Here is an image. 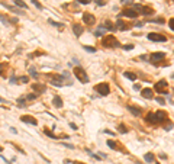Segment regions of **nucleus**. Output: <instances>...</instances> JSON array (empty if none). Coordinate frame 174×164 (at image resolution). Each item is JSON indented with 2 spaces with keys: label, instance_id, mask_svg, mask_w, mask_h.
Wrapping results in <instances>:
<instances>
[{
  "label": "nucleus",
  "instance_id": "412c9836",
  "mask_svg": "<svg viewBox=\"0 0 174 164\" xmlns=\"http://www.w3.org/2000/svg\"><path fill=\"white\" fill-rule=\"evenodd\" d=\"M48 23H49V25H52V26H55V28H63L64 26V23L55 22V20H52V19H48Z\"/></svg>",
  "mask_w": 174,
  "mask_h": 164
},
{
  "label": "nucleus",
  "instance_id": "f704fd0d",
  "mask_svg": "<svg viewBox=\"0 0 174 164\" xmlns=\"http://www.w3.org/2000/svg\"><path fill=\"white\" fill-rule=\"evenodd\" d=\"M77 2H80L81 5H89V3L91 2V0H77Z\"/></svg>",
  "mask_w": 174,
  "mask_h": 164
},
{
  "label": "nucleus",
  "instance_id": "7ed1b4c3",
  "mask_svg": "<svg viewBox=\"0 0 174 164\" xmlns=\"http://www.w3.org/2000/svg\"><path fill=\"white\" fill-rule=\"evenodd\" d=\"M154 89L157 90V93H161V94H165V96H168V83L165 81V80H161L158 83H155L154 86Z\"/></svg>",
  "mask_w": 174,
  "mask_h": 164
},
{
  "label": "nucleus",
  "instance_id": "9d476101",
  "mask_svg": "<svg viewBox=\"0 0 174 164\" xmlns=\"http://www.w3.org/2000/svg\"><path fill=\"white\" fill-rule=\"evenodd\" d=\"M83 20H84V23H87V25H94L96 18H94L91 13H84L83 15Z\"/></svg>",
  "mask_w": 174,
  "mask_h": 164
},
{
  "label": "nucleus",
  "instance_id": "0eeeda50",
  "mask_svg": "<svg viewBox=\"0 0 174 164\" xmlns=\"http://www.w3.org/2000/svg\"><path fill=\"white\" fill-rule=\"evenodd\" d=\"M122 16H126V18H131V19H135L136 16H138V12L135 9H125L123 12H122Z\"/></svg>",
  "mask_w": 174,
  "mask_h": 164
},
{
  "label": "nucleus",
  "instance_id": "4be33fe9",
  "mask_svg": "<svg viewBox=\"0 0 174 164\" xmlns=\"http://www.w3.org/2000/svg\"><path fill=\"white\" fill-rule=\"evenodd\" d=\"M105 32H106L105 26H100V28L97 29V31L94 32V35H96V36H103V34H105Z\"/></svg>",
  "mask_w": 174,
  "mask_h": 164
},
{
  "label": "nucleus",
  "instance_id": "58836bf2",
  "mask_svg": "<svg viewBox=\"0 0 174 164\" xmlns=\"http://www.w3.org/2000/svg\"><path fill=\"white\" fill-rule=\"evenodd\" d=\"M29 71H31V75H32V77H35V79H36V77H38V74H36V73H35V70H33V68H31V70H29Z\"/></svg>",
  "mask_w": 174,
  "mask_h": 164
},
{
  "label": "nucleus",
  "instance_id": "e433bc0d",
  "mask_svg": "<svg viewBox=\"0 0 174 164\" xmlns=\"http://www.w3.org/2000/svg\"><path fill=\"white\" fill-rule=\"evenodd\" d=\"M157 102L160 103V105H164V103H165V100H164L163 97H157Z\"/></svg>",
  "mask_w": 174,
  "mask_h": 164
},
{
  "label": "nucleus",
  "instance_id": "c9c22d12",
  "mask_svg": "<svg viewBox=\"0 0 174 164\" xmlns=\"http://www.w3.org/2000/svg\"><path fill=\"white\" fill-rule=\"evenodd\" d=\"M171 128H173V124H171V122H170L168 125H165V126H164V129H165V131H170Z\"/></svg>",
  "mask_w": 174,
  "mask_h": 164
},
{
  "label": "nucleus",
  "instance_id": "c756f323",
  "mask_svg": "<svg viewBox=\"0 0 174 164\" xmlns=\"http://www.w3.org/2000/svg\"><path fill=\"white\" fill-rule=\"evenodd\" d=\"M122 48L125 49V51H131V49H134V45H131V44H128V45H123Z\"/></svg>",
  "mask_w": 174,
  "mask_h": 164
},
{
  "label": "nucleus",
  "instance_id": "6ab92c4d",
  "mask_svg": "<svg viewBox=\"0 0 174 164\" xmlns=\"http://www.w3.org/2000/svg\"><path fill=\"white\" fill-rule=\"evenodd\" d=\"M13 3L16 6H19V7H22V9H28V5L25 2H22V0H13Z\"/></svg>",
  "mask_w": 174,
  "mask_h": 164
},
{
  "label": "nucleus",
  "instance_id": "cd10ccee",
  "mask_svg": "<svg viewBox=\"0 0 174 164\" xmlns=\"http://www.w3.org/2000/svg\"><path fill=\"white\" fill-rule=\"evenodd\" d=\"M83 48H84L86 51H89V52H96V48H93V47H87V45H84Z\"/></svg>",
  "mask_w": 174,
  "mask_h": 164
},
{
  "label": "nucleus",
  "instance_id": "f8f14e48",
  "mask_svg": "<svg viewBox=\"0 0 174 164\" xmlns=\"http://www.w3.org/2000/svg\"><path fill=\"white\" fill-rule=\"evenodd\" d=\"M116 29H121V31H126V29H129V23L123 22V20H118L116 22Z\"/></svg>",
  "mask_w": 174,
  "mask_h": 164
},
{
  "label": "nucleus",
  "instance_id": "423d86ee",
  "mask_svg": "<svg viewBox=\"0 0 174 164\" xmlns=\"http://www.w3.org/2000/svg\"><path fill=\"white\" fill-rule=\"evenodd\" d=\"M148 39H149V41H154V42H165V41H167V36L161 35V34L151 32V34H148Z\"/></svg>",
  "mask_w": 174,
  "mask_h": 164
},
{
  "label": "nucleus",
  "instance_id": "b1692460",
  "mask_svg": "<svg viewBox=\"0 0 174 164\" xmlns=\"http://www.w3.org/2000/svg\"><path fill=\"white\" fill-rule=\"evenodd\" d=\"M106 144H107V147H110L112 150H118V145H116L115 141H107Z\"/></svg>",
  "mask_w": 174,
  "mask_h": 164
},
{
  "label": "nucleus",
  "instance_id": "a19ab883",
  "mask_svg": "<svg viewBox=\"0 0 174 164\" xmlns=\"http://www.w3.org/2000/svg\"><path fill=\"white\" fill-rule=\"evenodd\" d=\"M63 145H65L67 148H74V145H71V144H63Z\"/></svg>",
  "mask_w": 174,
  "mask_h": 164
},
{
  "label": "nucleus",
  "instance_id": "dca6fc26",
  "mask_svg": "<svg viewBox=\"0 0 174 164\" xmlns=\"http://www.w3.org/2000/svg\"><path fill=\"white\" fill-rule=\"evenodd\" d=\"M128 109H129L132 113H134L135 116H141V113H142V109H139V107H135V106H128Z\"/></svg>",
  "mask_w": 174,
  "mask_h": 164
},
{
  "label": "nucleus",
  "instance_id": "6e6552de",
  "mask_svg": "<svg viewBox=\"0 0 174 164\" xmlns=\"http://www.w3.org/2000/svg\"><path fill=\"white\" fill-rule=\"evenodd\" d=\"M151 62H154V64H157V61H160V60H164L165 58V54L164 52H154L151 54Z\"/></svg>",
  "mask_w": 174,
  "mask_h": 164
},
{
  "label": "nucleus",
  "instance_id": "c03bdc74",
  "mask_svg": "<svg viewBox=\"0 0 174 164\" xmlns=\"http://www.w3.org/2000/svg\"><path fill=\"white\" fill-rule=\"evenodd\" d=\"M10 132H12V134H18V131H16L15 128H10Z\"/></svg>",
  "mask_w": 174,
  "mask_h": 164
},
{
  "label": "nucleus",
  "instance_id": "ea45409f",
  "mask_svg": "<svg viewBox=\"0 0 174 164\" xmlns=\"http://www.w3.org/2000/svg\"><path fill=\"white\" fill-rule=\"evenodd\" d=\"M3 70H6V64H0V74L3 73Z\"/></svg>",
  "mask_w": 174,
  "mask_h": 164
},
{
  "label": "nucleus",
  "instance_id": "20e7f679",
  "mask_svg": "<svg viewBox=\"0 0 174 164\" xmlns=\"http://www.w3.org/2000/svg\"><path fill=\"white\" fill-rule=\"evenodd\" d=\"M154 119H155V124H161V122H165L168 119V115L164 111H157L154 112Z\"/></svg>",
  "mask_w": 174,
  "mask_h": 164
},
{
  "label": "nucleus",
  "instance_id": "473e14b6",
  "mask_svg": "<svg viewBox=\"0 0 174 164\" xmlns=\"http://www.w3.org/2000/svg\"><path fill=\"white\" fill-rule=\"evenodd\" d=\"M151 22H158V23H164V19H161V18H158V19H151Z\"/></svg>",
  "mask_w": 174,
  "mask_h": 164
},
{
  "label": "nucleus",
  "instance_id": "f257e3e1",
  "mask_svg": "<svg viewBox=\"0 0 174 164\" xmlns=\"http://www.w3.org/2000/svg\"><path fill=\"white\" fill-rule=\"evenodd\" d=\"M102 45H103V47H106V48H119V47H121L119 41L116 39L113 35L105 36V38L102 39Z\"/></svg>",
  "mask_w": 174,
  "mask_h": 164
},
{
  "label": "nucleus",
  "instance_id": "7c9ffc66",
  "mask_svg": "<svg viewBox=\"0 0 174 164\" xmlns=\"http://www.w3.org/2000/svg\"><path fill=\"white\" fill-rule=\"evenodd\" d=\"M19 81H20V83H28V81H29V77H19Z\"/></svg>",
  "mask_w": 174,
  "mask_h": 164
},
{
  "label": "nucleus",
  "instance_id": "39448f33",
  "mask_svg": "<svg viewBox=\"0 0 174 164\" xmlns=\"http://www.w3.org/2000/svg\"><path fill=\"white\" fill-rule=\"evenodd\" d=\"M94 89H96V92H99V94H102V96H107L109 92H110V87H109L107 83H99Z\"/></svg>",
  "mask_w": 174,
  "mask_h": 164
},
{
  "label": "nucleus",
  "instance_id": "393cba45",
  "mask_svg": "<svg viewBox=\"0 0 174 164\" xmlns=\"http://www.w3.org/2000/svg\"><path fill=\"white\" fill-rule=\"evenodd\" d=\"M45 135H48L49 138H54V139H58L57 135H54V134L51 132V131H48V129H45Z\"/></svg>",
  "mask_w": 174,
  "mask_h": 164
},
{
  "label": "nucleus",
  "instance_id": "9b49d317",
  "mask_svg": "<svg viewBox=\"0 0 174 164\" xmlns=\"http://www.w3.org/2000/svg\"><path fill=\"white\" fill-rule=\"evenodd\" d=\"M20 121H22V122H25V124H31V125H38V121H36V119H33V118H32V116H28V115L22 116V118H20Z\"/></svg>",
  "mask_w": 174,
  "mask_h": 164
},
{
  "label": "nucleus",
  "instance_id": "72a5a7b5",
  "mask_svg": "<svg viewBox=\"0 0 174 164\" xmlns=\"http://www.w3.org/2000/svg\"><path fill=\"white\" fill-rule=\"evenodd\" d=\"M0 20H2V22H5V23L9 22V19L6 18V16H3V15H0Z\"/></svg>",
  "mask_w": 174,
  "mask_h": 164
},
{
  "label": "nucleus",
  "instance_id": "4468645a",
  "mask_svg": "<svg viewBox=\"0 0 174 164\" xmlns=\"http://www.w3.org/2000/svg\"><path fill=\"white\" fill-rule=\"evenodd\" d=\"M83 31H84V29H83V26H81V25H74V26H73V32H74V34H76V36H80L81 34H83Z\"/></svg>",
  "mask_w": 174,
  "mask_h": 164
},
{
  "label": "nucleus",
  "instance_id": "2eb2a0df",
  "mask_svg": "<svg viewBox=\"0 0 174 164\" xmlns=\"http://www.w3.org/2000/svg\"><path fill=\"white\" fill-rule=\"evenodd\" d=\"M141 94H142L145 99H152L154 96H152V90L151 89H144L142 92H141Z\"/></svg>",
  "mask_w": 174,
  "mask_h": 164
},
{
  "label": "nucleus",
  "instance_id": "79ce46f5",
  "mask_svg": "<svg viewBox=\"0 0 174 164\" xmlns=\"http://www.w3.org/2000/svg\"><path fill=\"white\" fill-rule=\"evenodd\" d=\"M70 126H71L73 129H77V125H76V124H73V122H71V124H70Z\"/></svg>",
  "mask_w": 174,
  "mask_h": 164
},
{
  "label": "nucleus",
  "instance_id": "a18cd8bd",
  "mask_svg": "<svg viewBox=\"0 0 174 164\" xmlns=\"http://www.w3.org/2000/svg\"><path fill=\"white\" fill-rule=\"evenodd\" d=\"M134 89H135V90H139V89H141V86H139V84H135Z\"/></svg>",
  "mask_w": 174,
  "mask_h": 164
},
{
  "label": "nucleus",
  "instance_id": "1a4fd4ad",
  "mask_svg": "<svg viewBox=\"0 0 174 164\" xmlns=\"http://www.w3.org/2000/svg\"><path fill=\"white\" fill-rule=\"evenodd\" d=\"M32 89L36 92V94H41V93H45L47 87H45V84H41V83H33V84H32Z\"/></svg>",
  "mask_w": 174,
  "mask_h": 164
},
{
  "label": "nucleus",
  "instance_id": "aec40b11",
  "mask_svg": "<svg viewBox=\"0 0 174 164\" xmlns=\"http://www.w3.org/2000/svg\"><path fill=\"white\" fill-rule=\"evenodd\" d=\"M144 158H145V161H147V163H152L155 157H154V154H152V152H148V154H145V157H144Z\"/></svg>",
  "mask_w": 174,
  "mask_h": 164
},
{
  "label": "nucleus",
  "instance_id": "f3484780",
  "mask_svg": "<svg viewBox=\"0 0 174 164\" xmlns=\"http://www.w3.org/2000/svg\"><path fill=\"white\" fill-rule=\"evenodd\" d=\"M103 26H105V29H107V31H110V32H115L116 31V26H113V25H112V22H109V20H107V22H105V25H103Z\"/></svg>",
  "mask_w": 174,
  "mask_h": 164
},
{
  "label": "nucleus",
  "instance_id": "f03ea898",
  "mask_svg": "<svg viewBox=\"0 0 174 164\" xmlns=\"http://www.w3.org/2000/svg\"><path fill=\"white\" fill-rule=\"evenodd\" d=\"M73 73H74V75H76L77 79L80 80L83 84H86V83H89V77H87V73H86L81 67H76L74 70H73Z\"/></svg>",
  "mask_w": 174,
  "mask_h": 164
},
{
  "label": "nucleus",
  "instance_id": "5701e85b",
  "mask_svg": "<svg viewBox=\"0 0 174 164\" xmlns=\"http://www.w3.org/2000/svg\"><path fill=\"white\" fill-rule=\"evenodd\" d=\"M18 105H19V107H26V99H23V97L18 99Z\"/></svg>",
  "mask_w": 174,
  "mask_h": 164
},
{
  "label": "nucleus",
  "instance_id": "ddd939ff",
  "mask_svg": "<svg viewBox=\"0 0 174 164\" xmlns=\"http://www.w3.org/2000/svg\"><path fill=\"white\" fill-rule=\"evenodd\" d=\"M52 105L55 107H61L63 106V99L60 97V96H54L52 97Z\"/></svg>",
  "mask_w": 174,
  "mask_h": 164
},
{
  "label": "nucleus",
  "instance_id": "de8ad7c7",
  "mask_svg": "<svg viewBox=\"0 0 174 164\" xmlns=\"http://www.w3.org/2000/svg\"><path fill=\"white\" fill-rule=\"evenodd\" d=\"M0 102H6V100H5V99H2V97H0Z\"/></svg>",
  "mask_w": 174,
  "mask_h": 164
},
{
  "label": "nucleus",
  "instance_id": "bb28decb",
  "mask_svg": "<svg viewBox=\"0 0 174 164\" xmlns=\"http://www.w3.org/2000/svg\"><path fill=\"white\" fill-rule=\"evenodd\" d=\"M31 2H32V3H33V5H35V6H36V7H38L39 10H42V9H44V7H42V5H41L39 2H36V0H31Z\"/></svg>",
  "mask_w": 174,
  "mask_h": 164
},
{
  "label": "nucleus",
  "instance_id": "37998d69",
  "mask_svg": "<svg viewBox=\"0 0 174 164\" xmlns=\"http://www.w3.org/2000/svg\"><path fill=\"white\" fill-rule=\"evenodd\" d=\"M15 81H16V77H15V75H12V79H10V83H15Z\"/></svg>",
  "mask_w": 174,
  "mask_h": 164
},
{
  "label": "nucleus",
  "instance_id": "2f4dec72",
  "mask_svg": "<svg viewBox=\"0 0 174 164\" xmlns=\"http://www.w3.org/2000/svg\"><path fill=\"white\" fill-rule=\"evenodd\" d=\"M168 26H170V28H171V29L174 31V18H173V19H170V20H168Z\"/></svg>",
  "mask_w": 174,
  "mask_h": 164
},
{
  "label": "nucleus",
  "instance_id": "09e8293b",
  "mask_svg": "<svg viewBox=\"0 0 174 164\" xmlns=\"http://www.w3.org/2000/svg\"><path fill=\"white\" fill-rule=\"evenodd\" d=\"M2 151H3V147H0V152H2Z\"/></svg>",
  "mask_w": 174,
  "mask_h": 164
},
{
  "label": "nucleus",
  "instance_id": "49530a36",
  "mask_svg": "<svg viewBox=\"0 0 174 164\" xmlns=\"http://www.w3.org/2000/svg\"><path fill=\"white\" fill-rule=\"evenodd\" d=\"M73 164H84V163H80V161H73Z\"/></svg>",
  "mask_w": 174,
  "mask_h": 164
},
{
  "label": "nucleus",
  "instance_id": "4c0bfd02",
  "mask_svg": "<svg viewBox=\"0 0 174 164\" xmlns=\"http://www.w3.org/2000/svg\"><path fill=\"white\" fill-rule=\"evenodd\" d=\"M94 2H96V3H97L99 6H105V5H106V3H105L103 0H94Z\"/></svg>",
  "mask_w": 174,
  "mask_h": 164
},
{
  "label": "nucleus",
  "instance_id": "a211bd4d",
  "mask_svg": "<svg viewBox=\"0 0 174 164\" xmlns=\"http://www.w3.org/2000/svg\"><path fill=\"white\" fill-rule=\"evenodd\" d=\"M123 75H125L126 79H129L131 81H135V80H136V74H135V73H128V71H126V73H123Z\"/></svg>",
  "mask_w": 174,
  "mask_h": 164
},
{
  "label": "nucleus",
  "instance_id": "c85d7f7f",
  "mask_svg": "<svg viewBox=\"0 0 174 164\" xmlns=\"http://www.w3.org/2000/svg\"><path fill=\"white\" fill-rule=\"evenodd\" d=\"M119 132H122V134H126V132H128V129H126L125 125H119Z\"/></svg>",
  "mask_w": 174,
  "mask_h": 164
},
{
  "label": "nucleus",
  "instance_id": "a878e982",
  "mask_svg": "<svg viewBox=\"0 0 174 164\" xmlns=\"http://www.w3.org/2000/svg\"><path fill=\"white\" fill-rule=\"evenodd\" d=\"M39 96V94H36V93H32V94H28L26 96V100H33V99H36Z\"/></svg>",
  "mask_w": 174,
  "mask_h": 164
}]
</instances>
